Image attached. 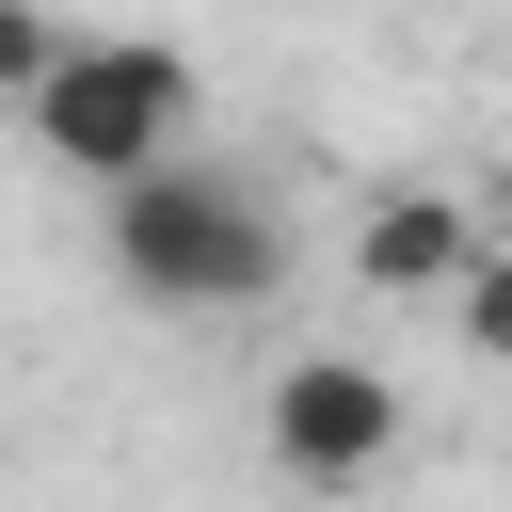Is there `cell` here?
Masks as SVG:
<instances>
[{"label": "cell", "instance_id": "cell-1", "mask_svg": "<svg viewBox=\"0 0 512 512\" xmlns=\"http://www.w3.org/2000/svg\"><path fill=\"white\" fill-rule=\"evenodd\" d=\"M96 256H112V288L128 304H160V320H224V304H272L288 288V208L256 192V176H224V160H144L128 192H96Z\"/></svg>", "mask_w": 512, "mask_h": 512}, {"label": "cell", "instance_id": "cell-2", "mask_svg": "<svg viewBox=\"0 0 512 512\" xmlns=\"http://www.w3.org/2000/svg\"><path fill=\"white\" fill-rule=\"evenodd\" d=\"M32 144L80 176V192H128L144 160L192 144V64L160 32H64V64L32 80Z\"/></svg>", "mask_w": 512, "mask_h": 512}, {"label": "cell", "instance_id": "cell-3", "mask_svg": "<svg viewBox=\"0 0 512 512\" xmlns=\"http://www.w3.org/2000/svg\"><path fill=\"white\" fill-rule=\"evenodd\" d=\"M256 448H272L304 496H352V480L400 464V384H384L368 352H288V368L256 384Z\"/></svg>", "mask_w": 512, "mask_h": 512}, {"label": "cell", "instance_id": "cell-4", "mask_svg": "<svg viewBox=\"0 0 512 512\" xmlns=\"http://www.w3.org/2000/svg\"><path fill=\"white\" fill-rule=\"evenodd\" d=\"M480 192H448V176H400V192H368V224H352V272L384 288V304H448L464 272H480Z\"/></svg>", "mask_w": 512, "mask_h": 512}, {"label": "cell", "instance_id": "cell-5", "mask_svg": "<svg viewBox=\"0 0 512 512\" xmlns=\"http://www.w3.org/2000/svg\"><path fill=\"white\" fill-rule=\"evenodd\" d=\"M448 320H464V352H480V368H512V240H480V272L448 288Z\"/></svg>", "mask_w": 512, "mask_h": 512}, {"label": "cell", "instance_id": "cell-6", "mask_svg": "<svg viewBox=\"0 0 512 512\" xmlns=\"http://www.w3.org/2000/svg\"><path fill=\"white\" fill-rule=\"evenodd\" d=\"M48 64H64V16H48V0H0V96H16V112H32Z\"/></svg>", "mask_w": 512, "mask_h": 512}]
</instances>
